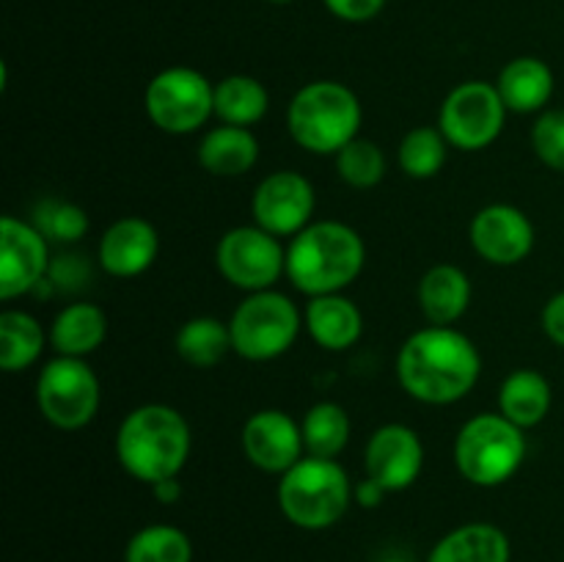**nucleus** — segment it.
<instances>
[{
	"instance_id": "obj_1",
	"label": "nucleus",
	"mask_w": 564,
	"mask_h": 562,
	"mask_svg": "<svg viewBox=\"0 0 564 562\" xmlns=\"http://www.w3.org/2000/svg\"><path fill=\"white\" fill-rule=\"evenodd\" d=\"M482 375V353L455 325L413 331L397 356V378L424 406H452L471 395Z\"/></svg>"
},
{
	"instance_id": "obj_2",
	"label": "nucleus",
	"mask_w": 564,
	"mask_h": 562,
	"mask_svg": "<svg viewBox=\"0 0 564 562\" xmlns=\"http://www.w3.org/2000/svg\"><path fill=\"white\" fill-rule=\"evenodd\" d=\"M191 424L182 411L165 402L132 408L116 430V457L121 468L149 488L180 477L191 457Z\"/></svg>"
},
{
	"instance_id": "obj_3",
	"label": "nucleus",
	"mask_w": 564,
	"mask_h": 562,
	"mask_svg": "<svg viewBox=\"0 0 564 562\" xmlns=\"http://www.w3.org/2000/svg\"><path fill=\"white\" fill-rule=\"evenodd\" d=\"M367 246L341 220H312L286 242V279L308 298L345 292L361 275Z\"/></svg>"
},
{
	"instance_id": "obj_4",
	"label": "nucleus",
	"mask_w": 564,
	"mask_h": 562,
	"mask_svg": "<svg viewBox=\"0 0 564 562\" xmlns=\"http://www.w3.org/2000/svg\"><path fill=\"white\" fill-rule=\"evenodd\" d=\"M364 108L358 94L339 80H314L297 88L286 108L292 141L312 154H336L358 138Z\"/></svg>"
},
{
	"instance_id": "obj_5",
	"label": "nucleus",
	"mask_w": 564,
	"mask_h": 562,
	"mask_svg": "<svg viewBox=\"0 0 564 562\" xmlns=\"http://www.w3.org/2000/svg\"><path fill=\"white\" fill-rule=\"evenodd\" d=\"M279 507L290 523L319 532L345 518L356 499V485L330 457L306 455L279 477Z\"/></svg>"
},
{
	"instance_id": "obj_6",
	"label": "nucleus",
	"mask_w": 564,
	"mask_h": 562,
	"mask_svg": "<svg viewBox=\"0 0 564 562\" xmlns=\"http://www.w3.org/2000/svg\"><path fill=\"white\" fill-rule=\"evenodd\" d=\"M527 452V430L496 411L477 413L457 430L452 457L463 479L479 488H499L521 472Z\"/></svg>"
},
{
	"instance_id": "obj_7",
	"label": "nucleus",
	"mask_w": 564,
	"mask_h": 562,
	"mask_svg": "<svg viewBox=\"0 0 564 562\" xmlns=\"http://www.w3.org/2000/svg\"><path fill=\"white\" fill-rule=\"evenodd\" d=\"M303 328V312L290 295L273 290L248 292L231 312L229 331L237 356L246 361H273L295 345Z\"/></svg>"
},
{
	"instance_id": "obj_8",
	"label": "nucleus",
	"mask_w": 564,
	"mask_h": 562,
	"mask_svg": "<svg viewBox=\"0 0 564 562\" xmlns=\"http://www.w3.org/2000/svg\"><path fill=\"white\" fill-rule=\"evenodd\" d=\"M143 110L160 132L191 136L215 116V83L193 66H169L149 80Z\"/></svg>"
},
{
	"instance_id": "obj_9",
	"label": "nucleus",
	"mask_w": 564,
	"mask_h": 562,
	"mask_svg": "<svg viewBox=\"0 0 564 562\" xmlns=\"http://www.w3.org/2000/svg\"><path fill=\"white\" fill-rule=\"evenodd\" d=\"M102 402L99 378L86 358L55 356L36 378L39 413L58 430H80L94 422Z\"/></svg>"
},
{
	"instance_id": "obj_10",
	"label": "nucleus",
	"mask_w": 564,
	"mask_h": 562,
	"mask_svg": "<svg viewBox=\"0 0 564 562\" xmlns=\"http://www.w3.org/2000/svg\"><path fill=\"white\" fill-rule=\"evenodd\" d=\"M507 114L510 110L496 83L466 80L446 94L438 110V130L452 149L482 152L501 136Z\"/></svg>"
},
{
	"instance_id": "obj_11",
	"label": "nucleus",
	"mask_w": 564,
	"mask_h": 562,
	"mask_svg": "<svg viewBox=\"0 0 564 562\" xmlns=\"http://www.w3.org/2000/svg\"><path fill=\"white\" fill-rule=\"evenodd\" d=\"M215 264L242 292L273 290L286 275V246L262 226L248 224L226 231L215 248Z\"/></svg>"
},
{
	"instance_id": "obj_12",
	"label": "nucleus",
	"mask_w": 564,
	"mask_h": 562,
	"mask_svg": "<svg viewBox=\"0 0 564 562\" xmlns=\"http://www.w3.org/2000/svg\"><path fill=\"white\" fill-rule=\"evenodd\" d=\"M314 207H317V193L308 176L290 169L264 176L251 198L253 224L281 240L284 237L292 240L297 231L306 229L314 218Z\"/></svg>"
},
{
	"instance_id": "obj_13",
	"label": "nucleus",
	"mask_w": 564,
	"mask_h": 562,
	"mask_svg": "<svg viewBox=\"0 0 564 562\" xmlns=\"http://www.w3.org/2000/svg\"><path fill=\"white\" fill-rule=\"evenodd\" d=\"M50 240L31 220L3 215L0 220V298L14 301L42 287L50 275Z\"/></svg>"
},
{
	"instance_id": "obj_14",
	"label": "nucleus",
	"mask_w": 564,
	"mask_h": 562,
	"mask_svg": "<svg viewBox=\"0 0 564 562\" xmlns=\"http://www.w3.org/2000/svg\"><path fill=\"white\" fill-rule=\"evenodd\" d=\"M240 444L251 466L264 474H284L306 457L301 422L281 408H262L242 424Z\"/></svg>"
},
{
	"instance_id": "obj_15",
	"label": "nucleus",
	"mask_w": 564,
	"mask_h": 562,
	"mask_svg": "<svg viewBox=\"0 0 564 562\" xmlns=\"http://www.w3.org/2000/svg\"><path fill=\"white\" fill-rule=\"evenodd\" d=\"M468 237L485 262L512 268L532 253L534 224L516 204H488L471 218Z\"/></svg>"
},
{
	"instance_id": "obj_16",
	"label": "nucleus",
	"mask_w": 564,
	"mask_h": 562,
	"mask_svg": "<svg viewBox=\"0 0 564 562\" xmlns=\"http://www.w3.org/2000/svg\"><path fill=\"white\" fill-rule=\"evenodd\" d=\"M424 468V444L408 424L391 422L375 430L364 450V472L389 494L411 488Z\"/></svg>"
},
{
	"instance_id": "obj_17",
	"label": "nucleus",
	"mask_w": 564,
	"mask_h": 562,
	"mask_svg": "<svg viewBox=\"0 0 564 562\" xmlns=\"http://www.w3.org/2000/svg\"><path fill=\"white\" fill-rule=\"evenodd\" d=\"M158 253L160 235L152 220L141 215H124L99 237L97 262L113 279H135L152 268Z\"/></svg>"
},
{
	"instance_id": "obj_18",
	"label": "nucleus",
	"mask_w": 564,
	"mask_h": 562,
	"mask_svg": "<svg viewBox=\"0 0 564 562\" xmlns=\"http://www.w3.org/2000/svg\"><path fill=\"white\" fill-rule=\"evenodd\" d=\"M303 325H306L314 345L330 353H341L361 339L364 314L356 306V301H350L341 292H334V295L308 298Z\"/></svg>"
},
{
	"instance_id": "obj_19",
	"label": "nucleus",
	"mask_w": 564,
	"mask_h": 562,
	"mask_svg": "<svg viewBox=\"0 0 564 562\" xmlns=\"http://www.w3.org/2000/svg\"><path fill=\"white\" fill-rule=\"evenodd\" d=\"M554 86L556 80L551 66L534 55H518L496 77V88H499L507 110L521 116L549 110Z\"/></svg>"
},
{
	"instance_id": "obj_20",
	"label": "nucleus",
	"mask_w": 564,
	"mask_h": 562,
	"mask_svg": "<svg viewBox=\"0 0 564 562\" xmlns=\"http://www.w3.org/2000/svg\"><path fill=\"white\" fill-rule=\"evenodd\" d=\"M416 295L430 325H455L471 306V279L452 262L433 264L419 281Z\"/></svg>"
},
{
	"instance_id": "obj_21",
	"label": "nucleus",
	"mask_w": 564,
	"mask_h": 562,
	"mask_svg": "<svg viewBox=\"0 0 564 562\" xmlns=\"http://www.w3.org/2000/svg\"><path fill=\"white\" fill-rule=\"evenodd\" d=\"M47 334L55 356L86 358L102 347L108 336V314L97 303H69L55 314Z\"/></svg>"
},
{
	"instance_id": "obj_22",
	"label": "nucleus",
	"mask_w": 564,
	"mask_h": 562,
	"mask_svg": "<svg viewBox=\"0 0 564 562\" xmlns=\"http://www.w3.org/2000/svg\"><path fill=\"white\" fill-rule=\"evenodd\" d=\"M198 163L213 176H242L259 163V141L251 127L218 125L198 143Z\"/></svg>"
},
{
	"instance_id": "obj_23",
	"label": "nucleus",
	"mask_w": 564,
	"mask_h": 562,
	"mask_svg": "<svg viewBox=\"0 0 564 562\" xmlns=\"http://www.w3.org/2000/svg\"><path fill=\"white\" fill-rule=\"evenodd\" d=\"M551 402L554 389L540 369H512L499 386V413L521 430L538 428L549 417Z\"/></svg>"
},
{
	"instance_id": "obj_24",
	"label": "nucleus",
	"mask_w": 564,
	"mask_h": 562,
	"mask_svg": "<svg viewBox=\"0 0 564 562\" xmlns=\"http://www.w3.org/2000/svg\"><path fill=\"white\" fill-rule=\"evenodd\" d=\"M512 545L505 529L474 521L452 529L430 551L427 562H510Z\"/></svg>"
},
{
	"instance_id": "obj_25",
	"label": "nucleus",
	"mask_w": 564,
	"mask_h": 562,
	"mask_svg": "<svg viewBox=\"0 0 564 562\" xmlns=\"http://www.w3.org/2000/svg\"><path fill=\"white\" fill-rule=\"evenodd\" d=\"M174 347L176 356L196 369L218 367L229 353H235L229 323L209 314H198L182 323L174 336Z\"/></svg>"
},
{
	"instance_id": "obj_26",
	"label": "nucleus",
	"mask_w": 564,
	"mask_h": 562,
	"mask_svg": "<svg viewBox=\"0 0 564 562\" xmlns=\"http://www.w3.org/2000/svg\"><path fill=\"white\" fill-rule=\"evenodd\" d=\"M50 334L42 323L22 309H6L0 314V367L3 372H22L42 358Z\"/></svg>"
},
{
	"instance_id": "obj_27",
	"label": "nucleus",
	"mask_w": 564,
	"mask_h": 562,
	"mask_svg": "<svg viewBox=\"0 0 564 562\" xmlns=\"http://www.w3.org/2000/svg\"><path fill=\"white\" fill-rule=\"evenodd\" d=\"M270 94L262 80L251 75H229L215 83V119L220 125L253 127L264 119Z\"/></svg>"
},
{
	"instance_id": "obj_28",
	"label": "nucleus",
	"mask_w": 564,
	"mask_h": 562,
	"mask_svg": "<svg viewBox=\"0 0 564 562\" xmlns=\"http://www.w3.org/2000/svg\"><path fill=\"white\" fill-rule=\"evenodd\" d=\"M303 430V444H306V455L312 457H336L345 452L350 444L352 422L350 413L339 406V402H314L306 411L301 422Z\"/></svg>"
},
{
	"instance_id": "obj_29",
	"label": "nucleus",
	"mask_w": 564,
	"mask_h": 562,
	"mask_svg": "<svg viewBox=\"0 0 564 562\" xmlns=\"http://www.w3.org/2000/svg\"><path fill=\"white\" fill-rule=\"evenodd\" d=\"M446 154H449V141L444 138V132L427 125L408 130L397 149L402 174L411 180H433L444 169Z\"/></svg>"
},
{
	"instance_id": "obj_30",
	"label": "nucleus",
	"mask_w": 564,
	"mask_h": 562,
	"mask_svg": "<svg viewBox=\"0 0 564 562\" xmlns=\"http://www.w3.org/2000/svg\"><path fill=\"white\" fill-rule=\"evenodd\" d=\"M124 562H193V543L180 527L149 523L127 540Z\"/></svg>"
},
{
	"instance_id": "obj_31",
	"label": "nucleus",
	"mask_w": 564,
	"mask_h": 562,
	"mask_svg": "<svg viewBox=\"0 0 564 562\" xmlns=\"http://www.w3.org/2000/svg\"><path fill=\"white\" fill-rule=\"evenodd\" d=\"M336 174L345 185L356 187V191H369V187L380 185L389 171L383 149L369 138H352L345 149L334 154Z\"/></svg>"
},
{
	"instance_id": "obj_32",
	"label": "nucleus",
	"mask_w": 564,
	"mask_h": 562,
	"mask_svg": "<svg viewBox=\"0 0 564 562\" xmlns=\"http://www.w3.org/2000/svg\"><path fill=\"white\" fill-rule=\"evenodd\" d=\"M31 224L47 237L50 242H61V246H75L91 229L88 213L75 202H64V198H42L33 207Z\"/></svg>"
},
{
	"instance_id": "obj_33",
	"label": "nucleus",
	"mask_w": 564,
	"mask_h": 562,
	"mask_svg": "<svg viewBox=\"0 0 564 562\" xmlns=\"http://www.w3.org/2000/svg\"><path fill=\"white\" fill-rule=\"evenodd\" d=\"M532 147L551 171L564 174V108H549L538 116L532 127Z\"/></svg>"
},
{
	"instance_id": "obj_34",
	"label": "nucleus",
	"mask_w": 564,
	"mask_h": 562,
	"mask_svg": "<svg viewBox=\"0 0 564 562\" xmlns=\"http://www.w3.org/2000/svg\"><path fill=\"white\" fill-rule=\"evenodd\" d=\"M323 6L336 20L358 25V22L375 20L383 11L386 0H323Z\"/></svg>"
},
{
	"instance_id": "obj_35",
	"label": "nucleus",
	"mask_w": 564,
	"mask_h": 562,
	"mask_svg": "<svg viewBox=\"0 0 564 562\" xmlns=\"http://www.w3.org/2000/svg\"><path fill=\"white\" fill-rule=\"evenodd\" d=\"M83 257H58L53 264H50V275L47 281H53V284L58 287H69V290H75V287H80V281H86L88 275V268L80 262Z\"/></svg>"
},
{
	"instance_id": "obj_36",
	"label": "nucleus",
	"mask_w": 564,
	"mask_h": 562,
	"mask_svg": "<svg viewBox=\"0 0 564 562\" xmlns=\"http://www.w3.org/2000/svg\"><path fill=\"white\" fill-rule=\"evenodd\" d=\"M540 323H543L545 336L564 350V290L545 301L543 314H540Z\"/></svg>"
},
{
	"instance_id": "obj_37",
	"label": "nucleus",
	"mask_w": 564,
	"mask_h": 562,
	"mask_svg": "<svg viewBox=\"0 0 564 562\" xmlns=\"http://www.w3.org/2000/svg\"><path fill=\"white\" fill-rule=\"evenodd\" d=\"M386 494H389V490H386L383 485H378L375 479H369V477H364L361 483H356V501L361 507H367V510L383 505Z\"/></svg>"
},
{
	"instance_id": "obj_38",
	"label": "nucleus",
	"mask_w": 564,
	"mask_h": 562,
	"mask_svg": "<svg viewBox=\"0 0 564 562\" xmlns=\"http://www.w3.org/2000/svg\"><path fill=\"white\" fill-rule=\"evenodd\" d=\"M152 494L160 505H174V501H180V496H182L180 477H171V479H163V483L152 485Z\"/></svg>"
},
{
	"instance_id": "obj_39",
	"label": "nucleus",
	"mask_w": 564,
	"mask_h": 562,
	"mask_svg": "<svg viewBox=\"0 0 564 562\" xmlns=\"http://www.w3.org/2000/svg\"><path fill=\"white\" fill-rule=\"evenodd\" d=\"M380 562H411V560H405V556H386V560Z\"/></svg>"
},
{
	"instance_id": "obj_40",
	"label": "nucleus",
	"mask_w": 564,
	"mask_h": 562,
	"mask_svg": "<svg viewBox=\"0 0 564 562\" xmlns=\"http://www.w3.org/2000/svg\"><path fill=\"white\" fill-rule=\"evenodd\" d=\"M268 3H275V6H286V3H292V0H268Z\"/></svg>"
}]
</instances>
